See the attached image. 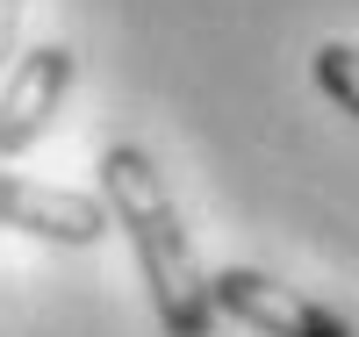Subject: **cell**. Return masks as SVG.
Segmentation results:
<instances>
[{"label": "cell", "instance_id": "1", "mask_svg": "<svg viewBox=\"0 0 359 337\" xmlns=\"http://www.w3.org/2000/svg\"><path fill=\"white\" fill-rule=\"evenodd\" d=\"M101 201L115 230L130 237L137 273L151 287V316L165 337H216V301H208V273L194 259V237L180 223V208L165 194V179L151 165V151L137 144H108L101 151Z\"/></svg>", "mask_w": 359, "mask_h": 337}, {"label": "cell", "instance_id": "2", "mask_svg": "<svg viewBox=\"0 0 359 337\" xmlns=\"http://www.w3.org/2000/svg\"><path fill=\"white\" fill-rule=\"evenodd\" d=\"M208 301H216V316L245 323L259 337H352V323L338 309H323V301H309L302 287H280L273 273L259 266H223L208 273Z\"/></svg>", "mask_w": 359, "mask_h": 337}, {"label": "cell", "instance_id": "3", "mask_svg": "<svg viewBox=\"0 0 359 337\" xmlns=\"http://www.w3.org/2000/svg\"><path fill=\"white\" fill-rule=\"evenodd\" d=\"M72 72L79 65L65 43H36L8 65V79H0V158H22V151L43 144L57 101L72 94Z\"/></svg>", "mask_w": 359, "mask_h": 337}, {"label": "cell", "instance_id": "4", "mask_svg": "<svg viewBox=\"0 0 359 337\" xmlns=\"http://www.w3.org/2000/svg\"><path fill=\"white\" fill-rule=\"evenodd\" d=\"M0 230H22V237L86 252V244H101L115 230V216H108L101 194H72V187H43V179L0 172Z\"/></svg>", "mask_w": 359, "mask_h": 337}, {"label": "cell", "instance_id": "5", "mask_svg": "<svg viewBox=\"0 0 359 337\" xmlns=\"http://www.w3.org/2000/svg\"><path fill=\"white\" fill-rule=\"evenodd\" d=\"M309 79H316V94L338 115L359 122V43H316L309 50Z\"/></svg>", "mask_w": 359, "mask_h": 337}, {"label": "cell", "instance_id": "6", "mask_svg": "<svg viewBox=\"0 0 359 337\" xmlns=\"http://www.w3.org/2000/svg\"><path fill=\"white\" fill-rule=\"evenodd\" d=\"M22 43V0H0V79H8V65H15V50Z\"/></svg>", "mask_w": 359, "mask_h": 337}]
</instances>
